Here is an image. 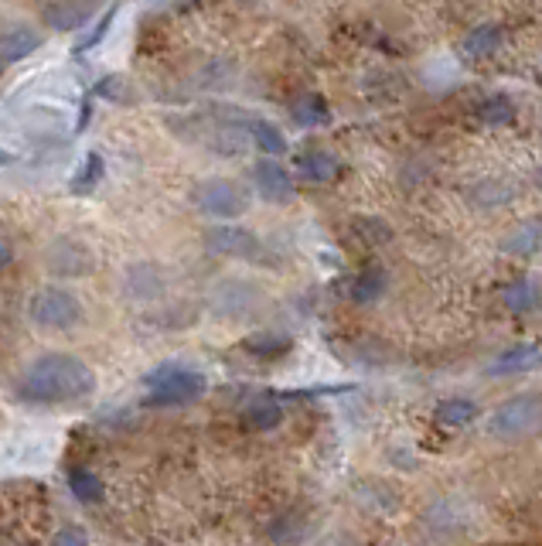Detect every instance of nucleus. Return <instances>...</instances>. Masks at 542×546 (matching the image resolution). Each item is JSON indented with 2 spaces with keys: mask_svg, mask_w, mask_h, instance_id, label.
<instances>
[{
  "mask_svg": "<svg viewBox=\"0 0 542 546\" xmlns=\"http://www.w3.org/2000/svg\"><path fill=\"white\" fill-rule=\"evenodd\" d=\"M21 400L38 403V407H55V403L89 400L96 393V372L69 352H45L24 369Z\"/></svg>",
  "mask_w": 542,
  "mask_h": 546,
  "instance_id": "obj_1",
  "label": "nucleus"
},
{
  "mask_svg": "<svg viewBox=\"0 0 542 546\" xmlns=\"http://www.w3.org/2000/svg\"><path fill=\"white\" fill-rule=\"evenodd\" d=\"M144 386H147V400L154 407H188V403L205 396L208 379L198 369L181 366V362H164V366L147 372Z\"/></svg>",
  "mask_w": 542,
  "mask_h": 546,
  "instance_id": "obj_2",
  "label": "nucleus"
},
{
  "mask_svg": "<svg viewBox=\"0 0 542 546\" xmlns=\"http://www.w3.org/2000/svg\"><path fill=\"white\" fill-rule=\"evenodd\" d=\"M542 430V396L539 393H519L505 400L502 407L488 417V434L498 441H525Z\"/></svg>",
  "mask_w": 542,
  "mask_h": 546,
  "instance_id": "obj_3",
  "label": "nucleus"
},
{
  "mask_svg": "<svg viewBox=\"0 0 542 546\" xmlns=\"http://www.w3.org/2000/svg\"><path fill=\"white\" fill-rule=\"evenodd\" d=\"M82 301L65 287H38L28 301V318L35 321L41 332H72L82 321Z\"/></svg>",
  "mask_w": 542,
  "mask_h": 546,
  "instance_id": "obj_4",
  "label": "nucleus"
},
{
  "mask_svg": "<svg viewBox=\"0 0 542 546\" xmlns=\"http://www.w3.org/2000/svg\"><path fill=\"white\" fill-rule=\"evenodd\" d=\"M195 209L215 222H232L249 209V192L232 178H205L191 188Z\"/></svg>",
  "mask_w": 542,
  "mask_h": 546,
  "instance_id": "obj_5",
  "label": "nucleus"
},
{
  "mask_svg": "<svg viewBox=\"0 0 542 546\" xmlns=\"http://www.w3.org/2000/svg\"><path fill=\"white\" fill-rule=\"evenodd\" d=\"M208 308L229 321L249 318V314L263 308V287L243 277H222L219 284L212 287V294H208Z\"/></svg>",
  "mask_w": 542,
  "mask_h": 546,
  "instance_id": "obj_6",
  "label": "nucleus"
},
{
  "mask_svg": "<svg viewBox=\"0 0 542 546\" xmlns=\"http://www.w3.org/2000/svg\"><path fill=\"white\" fill-rule=\"evenodd\" d=\"M205 250L225 260H256L263 253V243L253 229L236 226V222H219L205 233Z\"/></svg>",
  "mask_w": 542,
  "mask_h": 546,
  "instance_id": "obj_7",
  "label": "nucleus"
},
{
  "mask_svg": "<svg viewBox=\"0 0 542 546\" xmlns=\"http://www.w3.org/2000/svg\"><path fill=\"white\" fill-rule=\"evenodd\" d=\"M253 188L263 202H273V205H287L294 202L297 195L294 171H290L280 157H260V161L253 164Z\"/></svg>",
  "mask_w": 542,
  "mask_h": 546,
  "instance_id": "obj_8",
  "label": "nucleus"
},
{
  "mask_svg": "<svg viewBox=\"0 0 542 546\" xmlns=\"http://www.w3.org/2000/svg\"><path fill=\"white\" fill-rule=\"evenodd\" d=\"M45 260L55 277H86V273H93V253H89L86 243H79V239L72 236L55 239V243L48 246Z\"/></svg>",
  "mask_w": 542,
  "mask_h": 546,
  "instance_id": "obj_9",
  "label": "nucleus"
},
{
  "mask_svg": "<svg viewBox=\"0 0 542 546\" xmlns=\"http://www.w3.org/2000/svg\"><path fill=\"white\" fill-rule=\"evenodd\" d=\"M542 369V349L536 342H515L508 345L502 355H495V362L488 366V376L508 379V376H525V372Z\"/></svg>",
  "mask_w": 542,
  "mask_h": 546,
  "instance_id": "obj_10",
  "label": "nucleus"
},
{
  "mask_svg": "<svg viewBox=\"0 0 542 546\" xmlns=\"http://www.w3.org/2000/svg\"><path fill=\"white\" fill-rule=\"evenodd\" d=\"M338 175H341V161L331 151L314 147V151L297 154V178H304L307 185H328Z\"/></svg>",
  "mask_w": 542,
  "mask_h": 546,
  "instance_id": "obj_11",
  "label": "nucleus"
},
{
  "mask_svg": "<svg viewBox=\"0 0 542 546\" xmlns=\"http://www.w3.org/2000/svg\"><path fill=\"white\" fill-rule=\"evenodd\" d=\"M290 117H294L297 127L304 130H321V127H331V106L328 99L321 93H300L294 103H290Z\"/></svg>",
  "mask_w": 542,
  "mask_h": 546,
  "instance_id": "obj_12",
  "label": "nucleus"
},
{
  "mask_svg": "<svg viewBox=\"0 0 542 546\" xmlns=\"http://www.w3.org/2000/svg\"><path fill=\"white\" fill-rule=\"evenodd\" d=\"M502 304L512 314H532L542 308V284L532 277H515L512 284H505Z\"/></svg>",
  "mask_w": 542,
  "mask_h": 546,
  "instance_id": "obj_13",
  "label": "nucleus"
},
{
  "mask_svg": "<svg viewBox=\"0 0 542 546\" xmlns=\"http://www.w3.org/2000/svg\"><path fill=\"white\" fill-rule=\"evenodd\" d=\"M41 48V35L35 28H14L7 35H0V65H18L24 59H31Z\"/></svg>",
  "mask_w": 542,
  "mask_h": 546,
  "instance_id": "obj_14",
  "label": "nucleus"
},
{
  "mask_svg": "<svg viewBox=\"0 0 542 546\" xmlns=\"http://www.w3.org/2000/svg\"><path fill=\"white\" fill-rule=\"evenodd\" d=\"M502 41H505V31H502V24H495V21H485V24H478V28H471L468 35H464V55L468 59H491V55L502 48Z\"/></svg>",
  "mask_w": 542,
  "mask_h": 546,
  "instance_id": "obj_15",
  "label": "nucleus"
},
{
  "mask_svg": "<svg viewBox=\"0 0 542 546\" xmlns=\"http://www.w3.org/2000/svg\"><path fill=\"white\" fill-rule=\"evenodd\" d=\"M246 130H249V140H253V147H260V151H263V157H283V154L290 151L287 134H283V130L273 120L256 117V120L246 123Z\"/></svg>",
  "mask_w": 542,
  "mask_h": 546,
  "instance_id": "obj_16",
  "label": "nucleus"
},
{
  "mask_svg": "<svg viewBox=\"0 0 542 546\" xmlns=\"http://www.w3.org/2000/svg\"><path fill=\"white\" fill-rule=\"evenodd\" d=\"M502 246H505L508 256H522V260H529V256L542 253V222L539 219L519 222V226H515L512 233L505 236Z\"/></svg>",
  "mask_w": 542,
  "mask_h": 546,
  "instance_id": "obj_17",
  "label": "nucleus"
},
{
  "mask_svg": "<svg viewBox=\"0 0 542 546\" xmlns=\"http://www.w3.org/2000/svg\"><path fill=\"white\" fill-rule=\"evenodd\" d=\"M164 291V273L154 263H137V267L127 270V294L137 297V301H150Z\"/></svg>",
  "mask_w": 542,
  "mask_h": 546,
  "instance_id": "obj_18",
  "label": "nucleus"
},
{
  "mask_svg": "<svg viewBox=\"0 0 542 546\" xmlns=\"http://www.w3.org/2000/svg\"><path fill=\"white\" fill-rule=\"evenodd\" d=\"M86 21H89V7L79 4V0H52L45 7V24L52 31H75Z\"/></svg>",
  "mask_w": 542,
  "mask_h": 546,
  "instance_id": "obj_19",
  "label": "nucleus"
},
{
  "mask_svg": "<svg viewBox=\"0 0 542 546\" xmlns=\"http://www.w3.org/2000/svg\"><path fill=\"white\" fill-rule=\"evenodd\" d=\"M478 420V403L471 396H450L437 407V424L444 430H461Z\"/></svg>",
  "mask_w": 542,
  "mask_h": 546,
  "instance_id": "obj_20",
  "label": "nucleus"
},
{
  "mask_svg": "<svg viewBox=\"0 0 542 546\" xmlns=\"http://www.w3.org/2000/svg\"><path fill=\"white\" fill-rule=\"evenodd\" d=\"M243 420H246V427H253V430H273V427H280L283 407L277 396H256V400L243 410Z\"/></svg>",
  "mask_w": 542,
  "mask_h": 546,
  "instance_id": "obj_21",
  "label": "nucleus"
},
{
  "mask_svg": "<svg viewBox=\"0 0 542 546\" xmlns=\"http://www.w3.org/2000/svg\"><path fill=\"white\" fill-rule=\"evenodd\" d=\"M474 117H478V123H485V127H508L515 120V103L505 93L485 96L474 106Z\"/></svg>",
  "mask_w": 542,
  "mask_h": 546,
  "instance_id": "obj_22",
  "label": "nucleus"
},
{
  "mask_svg": "<svg viewBox=\"0 0 542 546\" xmlns=\"http://www.w3.org/2000/svg\"><path fill=\"white\" fill-rule=\"evenodd\" d=\"M471 202L481 205V209H491V205H508L515 198V185L505 178H485L471 188Z\"/></svg>",
  "mask_w": 542,
  "mask_h": 546,
  "instance_id": "obj_23",
  "label": "nucleus"
},
{
  "mask_svg": "<svg viewBox=\"0 0 542 546\" xmlns=\"http://www.w3.org/2000/svg\"><path fill=\"white\" fill-rule=\"evenodd\" d=\"M246 352L256 355V359H263V362H273V359H280V355L290 352V338L280 335V332H256V335L246 338Z\"/></svg>",
  "mask_w": 542,
  "mask_h": 546,
  "instance_id": "obj_24",
  "label": "nucleus"
},
{
  "mask_svg": "<svg viewBox=\"0 0 542 546\" xmlns=\"http://www.w3.org/2000/svg\"><path fill=\"white\" fill-rule=\"evenodd\" d=\"M382 291H386V273H382L379 267L362 270L352 280V301L355 304H375L382 297Z\"/></svg>",
  "mask_w": 542,
  "mask_h": 546,
  "instance_id": "obj_25",
  "label": "nucleus"
},
{
  "mask_svg": "<svg viewBox=\"0 0 542 546\" xmlns=\"http://www.w3.org/2000/svg\"><path fill=\"white\" fill-rule=\"evenodd\" d=\"M69 488H72L75 499L86 502V506H96V502H103V482H99V478L89 468H72L69 471Z\"/></svg>",
  "mask_w": 542,
  "mask_h": 546,
  "instance_id": "obj_26",
  "label": "nucleus"
},
{
  "mask_svg": "<svg viewBox=\"0 0 542 546\" xmlns=\"http://www.w3.org/2000/svg\"><path fill=\"white\" fill-rule=\"evenodd\" d=\"M99 178H103V157H99V154L93 151V154H86V164H82V175L72 181V192H75V195L93 192Z\"/></svg>",
  "mask_w": 542,
  "mask_h": 546,
  "instance_id": "obj_27",
  "label": "nucleus"
},
{
  "mask_svg": "<svg viewBox=\"0 0 542 546\" xmlns=\"http://www.w3.org/2000/svg\"><path fill=\"white\" fill-rule=\"evenodd\" d=\"M116 11H120V4H113V7H110V11H106V14H103V18H99V21L93 24V28H89V35H86V38H82V41H79V45H75V52H89V48H96V45H99V41H103V38H106V31H110V24L116 21Z\"/></svg>",
  "mask_w": 542,
  "mask_h": 546,
  "instance_id": "obj_28",
  "label": "nucleus"
},
{
  "mask_svg": "<svg viewBox=\"0 0 542 546\" xmlns=\"http://www.w3.org/2000/svg\"><path fill=\"white\" fill-rule=\"evenodd\" d=\"M52 546H89V536H86V529H79V526H62L52 536Z\"/></svg>",
  "mask_w": 542,
  "mask_h": 546,
  "instance_id": "obj_29",
  "label": "nucleus"
},
{
  "mask_svg": "<svg viewBox=\"0 0 542 546\" xmlns=\"http://www.w3.org/2000/svg\"><path fill=\"white\" fill-rule=\"evenodd\" d=\"M11 263H14V246L7 243L4 236H0V273H4L7 267H11Z\"/></svg>",
  "mask_w": 542,
  "mask_h": 546,
  "instance_id": "obj_30",
  "label": "nucleus"
},
{
  "mask_svg": "<svg viewBox=\"0 0 542 546\" xmlns=\"http://www.w3.org/2000/svg\"><path fill=\"white\" fill-rule=\"evenodd\" d=\"M0 72H4V65H0Z\"/></svg>",
  "mask_w": 542,
  "mask_h": 546,
  "instance_id": "obj_31",
  "label": "nucleus"
}]
</instances>
